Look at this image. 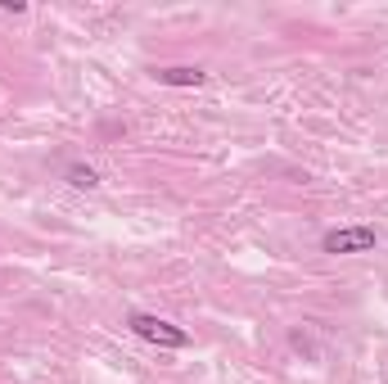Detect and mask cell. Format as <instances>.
Instances as JSON below:
<instances>
[{
    "instance_id": "obj_1",
    "label": "cell",
    "mask_w": 388,
    "mask_h": 384,
    "mask_svg": "<svg viewBox=\"0 0 388 384\" xmlns=\"http://www.w3.org/2000/svg\"><path fill=\"white\" fill-rule=\"evenodd\" d=\"M127 325H131V330L140 334V339L158 344V348H185V344H190V334H185L181 325L163 321V316H149V312H136V316H131Z\"/></svg>"
},
{
    "instance_id": "obj_2",
    "label": "cell",
    "mask_w": 388,
    "mask_h": 384,
    "mask_svg": "<svg viewBox=\"0 0 388 384\" xmlns=\"http://www.w3.org/2000/svg\"><path fill=\"white\" fill-rule=\"evenodd\" d=\"M375 244H380V230L375 226H339L320 239L325 253H371Z\"/></svg>"
},
{
    "instance_id": "obj_3",
    "label": "cell",
    "mask_w": 388,
    "mask_h": 384,
    "mask_svg": "<svg viewBox=\"0 0 388 384\" xmlns=\"http://www.w3.org/2000/svg\"><path fill=\"white\" fill-rule=\"evenodd\" d=\"M158 86H203L208 82V73H199V68H158Z\"/></svg>"
},
{
    "instance_id": "obj_4",
    "label": "cell",
    "mask_w": 388,
    "mask_h": 384,
    "mask_svg": "<svg viewBox=\"0 0 388 384\" xmlns=\"http://www.w3.org/2000/svg\"><path fill=\"white\" fill-rule=\"evenodd\" d=\"M68 186L95 190V186H100V172H95V168H82V163H77V168H68Z\"/></svg>"
}]
</instances>
